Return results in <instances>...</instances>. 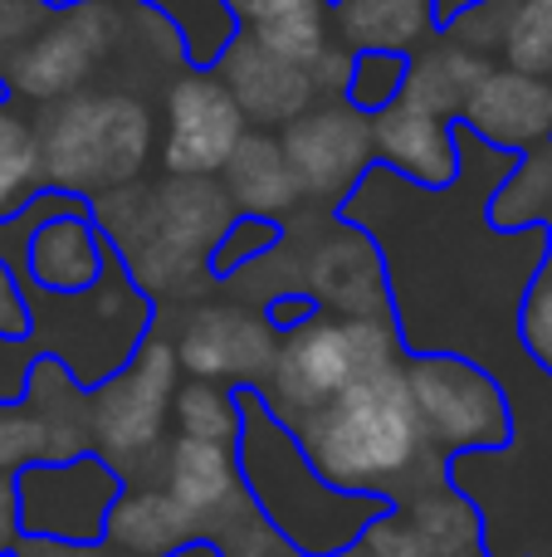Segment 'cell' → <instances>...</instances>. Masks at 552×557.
<instances>
[{
  "label": "cell",
  "instance_id": "1",
  "mask_svg": "<svg viewBox=\"0 0 552 557\" xmlns=\"http://www.w3.org/2000/svg\"><path fill=\"white\" fill-rule=\"evenodd\" d=\"M293 441L313 465V474L342 494L401 504L450 480V465L426 445L401 362L333 396L323 411L293 425Z\"/></svg>",
  "mask_w": 552,
  "mask_h": 557
},
{
  "label": "cell",
  "instance_id": "2",
  "mask_svg": "<svg viewBox=\"0 0 552 557\" xmlns=\"http://www.w3.org/2000/svg\"><path fill=\"white\" fill-rule=\"evenodd\" d=\"M240 406V441H235V465H240V484L250 494L260 523L299 557H338L348 553L381 513L391 509L387 499H367V494H342L313 474L303 460L299 441L289 425L269 416L260 392L240 386L235 392Z\"/></svg>",
  "mask_w": 552,
  "mask_h": 557
},
{
  "label": "cell",
  "instance_id": "3",
  "mask_svg": "<svg viewBox=\"0 0 552 557\" xmlns=\"http://www.w3.org/2000/svg\"><path fill=\"white\" fill-rule=\"evenodd\" d=\"M397 318H313L309 327L279 337L274 367L260 386V401L279 425H299L342 396L352 382L401 362Z\"/></svg>",
  "mask_w": 552,
  "mask_h": 557
},
{
  "label": "cell",
  "instance_id": "4",
  "mask_svg": "<svg viewBox=\"0 0 552 557\" xmlns=\"http://www.w3.org/2000/svg\"><path fill=\"white\" fill-rule=\"evenodd\" d=\"M152 147V117L137 98H68L39 133L49 191H108L137 176Z\"/></svg>",
  "mask_w": 552,
  "mask_h": 557
},
{
  "label": "cell",
  "instance_id": "5",
  "mask_svg": "<svg viewBox=\"0 0 552 557\" xmlns=\"http://www.w3.org/2000/svg\"><path fill=\"white\" fill-rule=\"evenodd\" d=\"M401 372H406L426 445L446 465L460 455H494L514 441L509 396L485 362L460 352H430L401 357Z\"/></svg>",
  "mask_w": 552,
  "mask_h": 557
},
{
  "label": "cell",
  "instance_id": "6",
  "mask_svg": "<svg viewBox=\"0 0 552 557\" xmlns=\"http://www.w3.org/2000/svg\"><path fill=\"white\" fill-rule=\"evenodd\" d=\"M176 396V352L172 343L147 333L123 372H113L98 392H88V445L127 484L152 470L162 450V431Z\"/></svg>",
  "mask_w": 552,
  "mask_h": 557
},
{
  "label": "cell",
  "instance_id": "7",
  "mask_svg": "<svg viewBox=\"0 0 552 557\" xmlns=\"http://www.w3.org/2000/svg\"><path fill=\"white\" fill-rule=\"evenodd\" d=\"M15 484V523L20 539L68 543V548H93L103 543L108 513L127 480L93 450L59 465H25L10 474Z\"/></svg>",
  "mask_w": 552,
  "mask_h": 557
},
{
  "label": "cell",
  "instance_id": "8",
  "mask_svg": "<svg viewBox=\"0 0 552 557\" xmlns=\"http://www.w3.org/2000/svg\"><path fill=\"white\" fill-rule=\"evenodd\" d=\"M142 480H152L156 490L172 494L176 509L201 529V543H221L235 523L254 513L250 494H244V484H240L235 445H211V441H186V435H176L166 450H156L152 470H147Z\"/></svg>",
  "mask_w": 552,
  "mask_h": 557
},
{
  "label": "cell",
  "instance_id": "9",
  "mask_svg": "<svg viewBox=\"0 0 552 557\" xmlns=\"http://www.w3.org/2000/svg\"><path fill=\"white\" fill-rule=\"evenodd\" d=\"M244 143V117L215 74H186L166 98L162 166L176 182H205L225 172Z\"/></svg>",
  "mask_w": 552,
  "mask_h": 557
},
{
  "label": "cell",
  "instance_id": "10",
  "mask_svg": "<svg viewBox=\"0 0 552 557\" xmlns=\"http://www.w3.org/2000/svg\"><path fill=\"white\" fill-rule=\"evenodd\" d=\"M274 352H279V337L269 333L260 313L221 304H201L176 337V362L191 372V382H215L230 392L240 386L260 392L274 367Z\"/></svg>",
  "mask_w": 552,
  "mask_h": 557
},
{
  "label": "cell",
  "instance_id": "11",
  "mask_svg": "<svg viewBox=\"0 0 552 557\" xmlns=\"http://www.w3.org/2000/svg\"><path fill=\"white\" fill-rule=\"evenodd\" d=\"M455 123L499 152L528 157L538 147H552V84L494 64L465 98Z\"/></svg>",
  "mask_w": 552,
  "mask_h": 557
},
{
  "label": "cell",
  "instance_id": "12",
  "mask_svg": "<svg viewBox=\"0 0 552 557\" xmlns=\"http://www.w3.org/2000/svg\"><path fill=\"white\" fill-rule=\"evenodd\" d=\"M372 162L387 166L391 176H401L411 186H426L436 196L450 191L460 176L455 123L397 98L387 113L372 117Z\"/></svg>",
  "mask_w": 552,
  "mask_h": 557
},
{
  "label": "cell",
  "instance_id": "13",
  "mask_svg": "<svg viewBox=\"0 0 552 557\" xmlns=\"http://www.w3.org/2000/svg\"><path fill=\"white\" fill-rule=\"evenodd\" d=\"M279 147L289 157L293 176H299V191H328L338 182H348L352 191L357 176H367V166H377L372 162V123L352 113L348 103L303 113Z\"/></svg>",
  "mask_w": 552,
  "mask_h": 557
},
{
  "label": "cell",
  "instance_id": "14",
  "mask_svg": "<svg viewBox=\"0 0 552 557\" xmlns=\"http://www.w3.org/2000/svg\"><path fill=\"white\" fill-rule=\"evenodd\" d=\"M103 45H108V20L98 15L93 5L68 10L54 29L29 39V49L10 64L5 88L10 94H25V98L74 94V88L88 78L93 59L103 54Z\"/></svg>",
  "mask_w": 552,
  "mask_h": 557
},
{
  "label": "cell",
  "instance_id": "15",
  "mask_svg": "<svg viewBox=\"0 0 552 557\" xmlns=\"http://www.w3.org/2000/svg\"><path fill=\"white\" fill-rule=\"evenodd\" d=\"M215 69H221L215 78H221L225 94L235 98L240 117H250V123H260V127L299 123V117L309 113V103H313L309 69L279 64V59H269L254 39H244V35L225 49V59Z\"/></svg>",
  "mask_w": 552,
  "mask_h": 557
},
{
  "label": "cell",
  "instance_id": "16",
  "mask_svg": "<svg viewBox=\"0 0 552 557\" xmlns=\"http://www.w3.org/2000/svg\"><path fill=\"white\" fill-rule=\"evenodd\" d=\"M103 231L93 215H54V221L35 225L25 250V274L39 294L78 298L98 284L103 274Z\"/></svg>",
  "mask_w": 552,
  "mask_h": 557
},
{
  "label": "cell",
  "instance_id": "17",
  "mask_svg": "<svg viewBox=\"0 0 552 557\" xmlns=\"http://www.w3.org/2000/svg\"><path fill=\"white\" fill-rule=\"evenodd\" d=\"M191 543H201V529L156 484H127L103 529V548L123 557H172Z\"/></svg>",
  "mask_w": 552,
  "mask_h": 557
},
{
  "label": "cell",
  "instance_id": "18",
  "mask_svg": "<svg viewBox=\"0 0 552 557\" xmlns=\"http://www.w3.org/2000/svg\"><path fill=\"white\" fill-rule=\"evenodd\" d=\"M225 10L235 15V25H250L244 39H254L279 64L309 69L333 45L323 0H225Z\"/></svg>",
  "mask_w": 552,
  "mask_h": 557
},
{
  "label": "cell",
  "instance_id": "19",
  "mask_svg": "<svg viewBox=\"0 0 552 557\" xmlns=\"http://www.w3.org/2000/svg\"><path fill=\"white\" fill-rule=\"evenodd\" d=\"M489 69H494L489 59L469 54V49H460L450 35H440L426 54L411 59V74H406V88H401V103L426 108V113L450 117V123H455L460 108H465V98L475 94V84L489 74Z\"/></svg>",
  "mask_w": 552,
  "mask_h": 557
},
{
  "label": "cell",
  "instance_id": "20",
  "mask_svg": "<svg viewBox=\"0 0 552 557\" xmlns=\"http://www.w3.org/2000/svg\"><path fill=\"white\" fill-rule=\"evenodd\" d=\"M391 509L406 513V523L416 529L426 557H465L485 548V519L479 509L455 490V484H430V490L411 494V499L391 504Z\"/></svg>",
  "mask_w": 552,
  "mask_h": 557
},
{
  "label": "cell",
  "instance_id": "21",
  "mask_svg": "<svg viewBox=\"0 0 552 557\" xmlns=\"http://www.w3.org/2000/svg\"><path fill=\"white\" fill-rule=\"evenodd\" d=\"M333 10H338L342 45L352 54L357 49H397V54H411V45L436 29L430 0H333Z\"/></svg>",
  "mask_w": 552,
  "mask_h": 557
},
{
  "label": "cell",
  "instance_id": "22",
  "mask_svg": "<svg viewBox=\"0 0 552 557\" xmlns=\"http://www.w3.org/2000/svg\"><path fill=\"white\" fill-rule=\"evenodd\" d=\"M225 172H230V196L240 201V215L279 221V211H289V206L303 196L284 147L269 143V137H244V143L235 147Z\"/></svg>",
  "mask_w": 552,
  "mask_h": 557
},
{
  "label": "cell",
  "instance_id": "23",
  "mask_svg": "<svg viewBox=\"0 0 552 557\" xmlns=\"http://www.w3.org/2000/svg\"><path fill=\"white\" fill-rule=\"evenodd\" d=\"M142 5L172 20V29L181 35V54L196 74H211L225 59V49L240 39V25L225 10V0H142Z\"/></svg>",
  "mask_w": 552,
  "mask_h": 557
},
{
  "label": "cell",
  "instance_id": "24",
  "mask_svg": "<svg viewBox=\"0 0 552 557\" xmlns=\"http://www.w3.org/2000/svg\"><path fill=\"white\" fill-rule=\"evenodd\" d=\"M45 186V166H39V133L0 103V221H15Z\"/></svg>",
  "mask_w": 552,
  "mask_h": 557
},
{
  "label": "cell",
  "instance_id": "25",
  "mask_svg": "<svg viewBox=\"0 0 552 557\" xmlns=\"http://www.w3.org/2000/svg\"><path fill=\"white\" fill-rule=\"evenodd\" d=\"M494 64L552 84V0H504Z\"/></svg>",
  "mask_w": 552,
  "mask_h": 557
},
{
  "label": "cell",
  "instance_id": "26",
  "mask_svg": "<svg viewBox=\"0 0 552 557\" xmlns=\"http://www.w3.org/2000/svg\"><path fill=\"white\" fill-rule=\"evenodd\" d=\"M172 421L186 441H211V445H235L240 441V406H235L230 386L215 382H186L172 396Z\"/></svg>",
  "mask_w": 552,
  "mask_h": 557
},
{
  "label": "cell",
  "instance_id": "27",
  "mask_svg": "<svg viewBox=\"0 0 552 557\" xmlns=\"http://www.w3.org/2000/svg\"><path fill=\"white\" fill-rule=\"evenodd\" d=\"M406 74H411V54H397V49H357L342 98H348L352 113L372 123V117L387 113V108L401 98Z\"/></svg>",
  "mask_w": 552,
  "mask_h": 557
},
{
  "label": "cell",
  "instance_id": "28",
  "mask_svg": "<svg viewBox=\"0 0 552 557\" xmlns=\"http://www.w3.org/2000/svg\"><path fill=\"white\" fill-rule=\"evenodd\" d=\"M279 240H284L279 221H264V215H235V221L225 225V235L215 240V250H211V274L235 278L240 270H250V264L269 260V250Z\"/></svg>",
  "mask_w": 552,
  "mask_h": 557
},
{
  "label": "cell",
  "instance_id": "29",
  "mask_svg": "<svg viewBox=\"0 0 552 557\" xmlns=\"http://www.w3.org/2000/svg\"><path fill=\"white\" fill-rule=\"evenodd\" d=\"M514 327H518L524 352L552 376V221H548V260L538 264L534 284L524 288V304H518V323Z\"/></svg>",
  "mask_w": 552,
  "mask_h": 557
},
{
  "label": "cell",
  "instance_id": "30",
  "mask_svg": "<svg viewBox=\"0 0 552 557\" xmlns=\"http://www.w3.org/2000/svg\"><path fill=\"white\" fill-rule=\"evenodd\" d=\"M357 548L367 553V557H426V548H421V539H416V529L406 523V513H401V509L381 513V519L357 539Z\"/></svg>",
  "mask_w": 552,
  "mask_h": 557
},
{
  "label": "cell",
  "instance_id": "31",
  "mask_svg": "<svg viewBox=\"0 0 552 557\" xmlns=\"http://www.w3.org/2000/svg\"><path fill=\"white\" fill-rule=\"evenodd\" d=\"M211 548L221 553V557H299V553H289V548H284V543L274 539L269 529H264V523H260V513H250V519H240L230 533H225L221 543H211Z\"/></svg>",
  "mask_w": 552,
  "mask_h": 557
},
{
  "label": "cell",
  "instance_id": "32",
  "mask_svg": "<svg viewBox=\"0 0 552 557\" xmlns=\"http://www.w3.org/2000/svg\"><path fill=\"white\" fill-rule=\"evenodd\" d=\"M318 308L323 304L313 294H299V288H293V294H274L260 318L269 323L274 337H289V333H299V327H309L313 318H318Z\"/></svg>",
  "mask_w": 552,
  "mask_h": 557
},
{
  "label": "cell",
  "instance_id": "33",
  "mask_svg": "<svg viewBox=\"0 0 552 557\" xmlns=\"http://www.w3.org/2000/svg\"><path fill=\"white\" fill-rule=\"evenodd\" d=\"M348 74H352V49L348 45H328L309 64L313 88H333V94H342V88H348Z\"/></svg>",
  "mask_w": 552,
  "mask_h": 557
},
{
  "label": "cell",
  "instance_id": "34",
  "mask_svg": "<svg viewBox=\"0 0 552 557\" xmlns=\"http://www.w3.org/2000/svg\"><path fill=\"white\" fill-rule=\"evenodd\" d=\"M10 557H123L113 548H103V543H93V548H68V543H39V539H20L15 553Z\"/></svg>",
  "mask_w": 552,
  "mask_h": 557
},
{
  "label": "cell",
  "instance_id": "35",
  "mask_svg": "<svg viewBox=\"0 0 552 557\" xmlns=\"http://www.w3.org/2000/svg\"><path fill=\"white\" fill-rule=\"evenodd\" d=\"M20 543V523H15V484L10 474H0V557H10Z\"/></svg>",
  "mask_w": 552,
  "mask_h": 557
},
{
  "label": "cell",
  "instance_id": "36",
  "mask_svg": "<svg viewBox=\"0 0 552 557\" xmlns=\"http://www.w3.org/2000/svg\"><path fill=\"white\" fill-rule=\"evenodd\" d=\"M469 5H479V0H430V15H436V29H440V25H450V20H455L460 10H469Z\"/></svg>",
  "mask_w": 552,
  "mask_h": 557
},
{
  "label": "cell",
  "instance_id": "37",
  "mask_svg": "<svg viewBox=\"0 0 552 557\" xmlns=\"http://www.w3.org/2000/svg\"><path fill=\"white\" fill-rule=\"evenodd\" d=\"M35 5H45V10H84V5H93V0H35Z\"/></svg>",
  "mask_w": 552,
  "mask_h": 557
},
{
  "label": "cell",
  "instance_id": "38",
  "mask_svg": "<svg viewBox=\"0 0 552 557\" xmlns=\"http://www.w3.org/2000/svg\"><path fill=\"white\" fill-rule=\"evenodd\" d=\"M338 557H367V553H362V548H357V543H352V548H348V553H338Z\"/></svg>",
  "mask_w": 552,
  "mask_h": 557
},
{
  "label": "cell",
  "instance_id": "39",
  "mask_svg": "<svg viewBox=\"0 0 552 557\" xmlns=\"http://www.w3.org/2000/svg\"><path fill=\"white\" fill-rule=\"evenodd\" d=\"M465 557H489V553H485V548H479V553H465Z\"/></svg>",
  "mask_w": 552,
  "mask_h": 557
}]
</instances>
